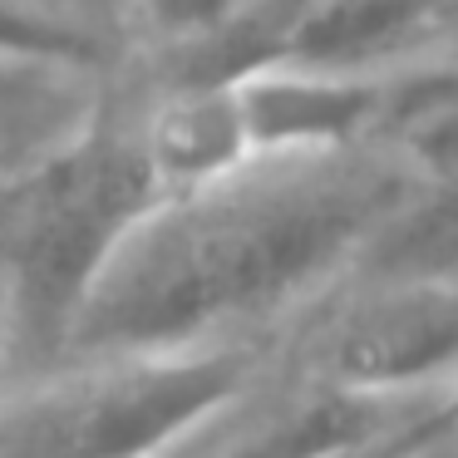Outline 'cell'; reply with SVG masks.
I'll use <instances>...</instances> for the list:
<instances>
[{"label":"cell","mask_w":458,"mask_h":458,"mask_svg":"<svg viewBox=\"0 0 458 458\" xmlns=\"http://www.w3.org/2000/svg\"><path fill=\"white\" fill-rule=\"evenodd\" d=\"M428 188L389 143L247 158L163 192L109 251L60 369L212 345H286L355 267L389 208ZM55 369V375H60Z\"/></svg>","instance_id":"obj_1"},{"label":"cell","mask_w":458,"mask_h":458,"mask_svg":"<svg viewBox=\"0 0 458 458\" xmlns=\"http://www.w3.org/2000/svg\"><path fill=\"white\" fill-rule=\"evenodd\" d=\"M153 198L133 123L109 114L0 173V394L60 369L84 296Z\"/></svg>","instance_id":"obj_2"},{"label":"cell","mask_w":458,"mask_h":458,"mask_svg":"<svg viewBox=\"0 0 458 458\" xmlns=\"http://www.w3.org/2000/svg\"><path fill=\"white\" fill-rule=\"evenodd\" d=\"M286 365L369 394H458V281L340 286L286 340Z\"/></svg>","instance_id":"obj_3"},{"label":"cell","mask_w":458,"mask_h":458,"mask_svg":"<svg viewBox=\"0 0 458 458\" xmlns=\"http://www.w3.org/2000/svg\"><path fill=\"white\" fill-rule=\"evenodd\" d=\"M232 89H237L251 158H286V153H340L360 148V143H379L389 74L385 80H350V74L271 60L237 74Z\"/></svg>","instance_id":"obj_4"},{"label":"cell","mask_w":458,"mask_h":458,"mask_svg":"<svg viewBox=\"0 0 458 458\" xmlns=\"http://www.w3.org/2000/svg\"><path fill=\"white\" fill-rule=\"evenodd\" d=\"M454 11L458 0H320L281 35L271 60L350 80H385L448 55Z\"/></svg>","instance_id":"obj_5"},{"label":"cell","mask_w":458,"mask_h":458,"mask_svg":"<svg viewBox=\"0 0 458 458\" xmlns=\"http://www.w3.org/2000/svg\"><path fill=\"white\" fill-rule=\"evenodd\" d=\"M139 153L158 192H182L251 158L232 84H168L133 123Z\"/></svg>","instance_id":"obj_6"},{"label":"cell","mask_w":458,"mask_h":458,"mask_svg":"<svg viewBox=\"0 0 458 458\" xmlns=\"http://www.w3.org/2000/svg\"><path fill=\"white\" fill-rule=\"evenodd\" d=\"M458 276L454 182H428L389 208L365 237L345 286H419Z\"/></svg>","instance_id":"obj_7"},{"label":"cell","mask_w":458,"mask_h":458,"mask_svg":"<svg viewBox=\"0 0 458 458\" xmlns=\"http://www.w3.org/2000/svg\"><path fill=\"white\" fill-rule=\"evenodd\" d=\"M94 114V74L0 60V173L45 153Z\"/></svg>","instance_id":"obj_8"},{"label":"cell","mask_w":458,"mask_h":458,"mask_svg":"<svg viewBox=\"0 0 458 458\" xmlns=\"http://www.w3.org/2000/svg\"><path fill=\"white\" fill-rule=\"evenodd\" d=\"M0 60L99 74L104 35L55 0H0Z\"/></svg>","instance_id":"obj_9"},{"label":"cell","mask_w":458,"mask_h":458,"mask_svg":"<svg viewBox=\"0 0 458 458\" xmlns=\"http://www.w3.org/2000/svg\"><path fill=\"white\" fill-rule=\"evenodd\" d=\"M139 30L168 55H182L192 45L212 40L242 15L247 0H129Z\"/></svg>","instance_id":"obj_10"},{"label":"cell","mask_w":458,"mask_h":458,"mask_svg":"<svg viewBox=\"0 0 458 458\" xmlns=\"http://www.w3.org/2000/svg\"><path fill=\"white\" fill-rule=\"evenodd\" d=\"M389 458H458V419H438Z\"/></svg>","instance_id":"obj_11"},{"label":"cell","mask_w":458,"mask_h":458,"mask_svg":"<svg viewBox=\"0 0 458 458\" xmlns=\"http://www.w3.org/2000/svg\"><path fill=\"white\" fill-rule=\"evenodd\" d=\"M55 5H70V11H80V5H84V0H55Z\"/></svg>","instance_id":"obj_12"}]
</instances>
